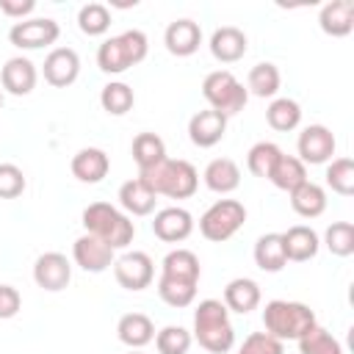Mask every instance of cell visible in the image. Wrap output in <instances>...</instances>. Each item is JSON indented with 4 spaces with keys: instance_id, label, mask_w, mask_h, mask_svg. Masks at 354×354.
<instances>
[{
    "instance_id": "44",
    "label": "cell",
    "mask_w": 354,
    "mask_h": 354,
    "mask_svg": "<svg viewBox=\"0 0 354 354\" xmlns=\"http://www.w3.org/2000/svg\"><path fill=\"white\" fill-rule=\"evenodd\" d=\"M33 8H36L33 0H0V11H3L6 17H17V19H22V17H28Z\"/></svg>"
},
{
    "instance_id": "1",
    "label": "cell",
    "mask_w": 354,
    "mask_h": 354,
    "mask_svg": "<svg viewBox=\"0 0 354 354\" xmlns=\"http://www.w3.org/2000/svg\"><path fill=\"white\" fill-rule=\"evenodd\" d=\"M138 180L155 196L163 194V196H171V199H188V196L196 194V185H199L196 169L188 160H171V158H163L160 163H155L149 169H141Z\"/></svg>"
},
{
    "instance_id": "37",
    "label": "cell",
    "mask_w": 354,
    "mask_h": 354,
    "mask_svg": "<svg viewBox=\"0 0 354 354\" xmlns=\"http://www.w3.org/2000/svg\"><path fill=\"white\" fill-rule=\"evenodd\" d=\"M77 28L86 36H102L111 28V11L102 3H86L77 11Z\"/></svg>"
},
{
    "instance_id": "17",
    "label": "cell",
    "mask_w": 354,
    "mask_h": 354,
    "mask_svg": "<svg viewBox=\"0 0 354 354\" xmlns=\"http://www.w3.org/2000/svg\"><path fill=\"white\" fill-rule=\"evenodd\" d=\"M210 55L221 64H235L246 55V33L235 25L216 28L210 36Z\"/></svg>"
},
{
    "instance_id": "20",
    "label": "cell",
    "mask_w": 354,
    "mask_h": 354,
    "mask_svg": "<svg viewBox=\"0 0 354 354\" xmlns=\"http://www.w3.org/2000/svg\"><path fill=\"white\" fill-rule=\"evenodd\" d=\"M282 246H285V257L293 260V263H304V260H313L318 254V232L313 227H304V224H296L290 227L288 232H282Z\"/></svg>"
},
{
    "instance_id": "35",
    "label": "cell",
    "mask_w": 354,
    "mask_h": 354,
    "mask_svg": "<svg viewBox=\"0 0 354 354\" xmlns=\"http://www.w3.org/2000/svg\"><path fill=\"white\" fill-rule=\"evenodd\" d=\"M279 155H282V149H279L277 144H271V141H257V144L249 149V155H246V166H249V171H252L254 177L268 180V174H271V169H274V163H277Z\"/></svg>"
},
{
    "instance_id": "31",
    "label": "cell",
    "mask_w": 354,
    "mask_h": 354,
    "mask_svg": "<svg viewBox=\"0 0 354 354\" xmlns=\"http://www.w3.org/2000/svg\"><path fill=\"white\" fill-rule=\"evenodd\" d=\"M266 122H268L274 130H279V133H290V130H296L299 122H301V108H299L296 100L279 97V100H274V102L266 108Z\"/></svg>"
},
{
    "instance_id": "36",
    "label": "cell",
    "mask_w": 354,
    "mask_h": 354,
    "mask_svg": "<svg viewBox=\"0 0 354 354\" xmlns=\"http://www.w3.org/2000/svg\"><path fill=\"white\" fill-rule=\"evenodd\" d=\"M326 185L340 196H351L354 194V160L332 158V163L326 166Z\"/></svg>"
},
{
    "instance_id": "8",
    "label": "cell",
    "mask_w": 354,
    "mask_h": 354,
    "mask_svg": "<svg viewBox=\"0 0 354 354\" xmlns=\"http://www.w3.org/2000/svg\"><path fill=\"white\" fill-rule=\"evenodd\" d=\"M61 36V28L55 19L50 17H33V19H19L11 25L8 30V41L19 50H39V47H50L55 44V39Z\"/></svg>"
},
{
    "instance_id": "24",
    "label": "cell",
    "mask_w": 354,
    "mask_h": 354,
    "mask_svg": "<svg viewBox=\"0 0 354 354\" xmlns=\"http://www.w3.org/2000/svg\"><path fill=\"white\" fill-rule=\"evenodd\" d=\"M116 335H119V340H122L124 346L141 348V346H147L149 340H155V326H152L149 315H144V313H127V315L119 318Z\"/></svg>"
},
{
    "instance_id": "15",
    "label": "cell",
    "mask_w": 354,
    "mask_h": 354,
    "mask_svg": "<svg viewBox=\"0 0 354 354\" xmlns=\"http://www.w3.org/2000/svg\"><path fill=\"white\" fill-rule=\"evenodd\" d=\"M227 133V116L207 108V111H196L188 122V136L196 147L207 149V147H216Z\"/></svg>"
},
{
    "instance_id": "28",
    "label": "cell",
    "mask_w": 354,
    "mask_h": 354,
    "mask_svg": "<svg viewBox=\"0 0 354 354\" xmlns=\"http://www.w3.org/2000/svg\"><path fill=\"white\" fill-rule=\"evenodd\" d=\"M268 180L279 191H288L290 194L293 188H299L301 183H307V169H304V163L296 155H279L277 163H274V169H271V174H268Z\"/></svg>"
},
{
    "instance_id": "2",
    "label": "cell",
    "mask_w": 354,
    "mask_h": 354,
    "mask_svg": "<svg viewBox=\"0 0 354 354\" xmlns=\"http://www.w3.org/2000/svg\"><path fill=\"white\" fill-rule=\"evenodd\" d=\"M194 337L210 354H227L235 346V329L230 324V310L218 299H205L194 310Z\"/></svg>"
},
{
    "instance_id": "26",
    "label": "cell",
    "mask_w": 354,
    "mask_h": 354,
    "mask_svg": "<svg viewBox=\"0 0 354 354\" xmlns=\"http://www.w3.org/2000/svg\"><path fill=\"white\" fill-rule=\"evenodd\" d=\"M254 263H257V268H263L268 274H277V271H282L288 266L285 246H282V232H266V235L257 238Z\"/></svg>"
},
{
    "instance_id": "32",
    "label": "cell",
    "mask_w": 354,
    "mask_h": 354,
    "mask_svg": "<svg viewBox=\"0 0 354 354\" xmlns=\"http://www.w3.org/2000/svg\"><path fill=\"white\" fill-rule=\"evenodd\" d=\"M163 158H166V144H163L160 136H155V133H138L133 138V160L138 163V171L160 163Z\"/></svg>"
},
{
    "instance_id": "18",
    "label": "cell",
    "mask_w": 354,
    "mask_h": 354,
    "mask_svg": "<svg viewBox=\"0 0 354 354\" xmlns=\"http://www.w3.org/2000/svg\"><path fill=\"white\" fill-rule=\"evenodd\" d=\"M0 83L14 97L30 94L33 86H36V66H33V61L30 58H22V55L8 58L6 66L0 69Z\"/></svg>"
},
{
    "instance_id": "11",
    "label": "cell",
    "mask_w": 354,
    "mask_h": 354,
    "mask_svg": "<svg viewBox=\"0 0 354 354\" xmlns=\"http://www.w3.org/2000/svg\"><path fill=\"white\" fill-rule=\"evenodd\" d=\"M33 279H36L39 288H44L50 293L64 290L69 285V279H72V266H69L66 254H61V252L39 254L36 263H33Z\"/></svg>"
},
{
    "instance_id": "30",
    "label": "cell",
    "mask_w": 354,
    "mask_h": 354,
    "mask_svg": "<svg viewBox=\"0 0 354 354\" xmlns=\"http://www.w3.org/2000/svg\"><path fill=\"white\" fill-rule=\"evenodd\" d=\"M279 69L271 64V61H260L249 69V77H246V91H252L254 97H274L279 91Z\"/></svg>"
},
{
    "instance_id": "33",
    "label": "cell",
    "mask_w": 354,
    "mask_h": 354,
    "mask_svg": "<svg viewBox=\"0 0 354 354\" xmlns=\"http://www.w3.org/2000/svg\"><path fill=\"white\" fill-rule=\"evenodd\" d=\"M133 102H136V94H133V88H130L127 83H122V80H111V83L102 86V91H100V105H102L111 116H124V113L133 108Z\"/></svg>"
},
{
    "instance_id": "39",
    "label": "cell",
    "mask_w": 354,
    "mask_h": 354,
    "mask_svg": "<svg viewBox=\"0 0 354 354\" xmlns=\"http://www.w3.org/2000/svg\"><path fill=\"white\" fill-rule=\"evenodd\" d=\"M191 340H194L191 332L183 329V326H174V324L163 326V329L155 335V346H158L160 354H188Z\"/></svg>"
},
{
    "instance_id": "5",
    "label": "cell",
    "mask_w": 354,
    "mask_h": 354,
    "mask_svg": "<svg viewBox=\"0 0 354 354\" xmlns=\"http://www.w3.org/2000/svg\"><path fill=\"white\" fill-rule=\"evenodd\" d=\"M83 227L88 235L105 241L111 249H124L127 243H133L136 235V224L130 221V216H124L119 207L108 202H91L83 210Z\"/></svg>"
},
{
    "instance_id": "14",
    "label": "cell",
    "mask_w": 354,
    "mask_h": 354,
    "mask_svg": "<svg viewBox=\"0 0 354 354\" xmlns=\"http://www.w3.org/2000/svg\"><path fill=\"white\" fill-rule=\"evenodd\" d=\"M152 232L166 243H180L194 232V216L185 207H163L155 213Z\"/></svg>"
},
{
    "instance_id": "9",
    "label": "cell",
    "mask_w": 354,
    "mask_h": 354,
    "mask_svg": "<svg viewBox=\"0 0 354 354\" xmlns=\"http://www.w3.org/2000/svg\"><path fill=\"white\" fill-rule=\"evenodd\" d=\"M113 277L124 290H144L155 277L152 257L147 252H124L119 260H113Z\"/></svg>"
},
{
    "instance_id": "4",
    "label": "cell",
    "mask_w": 354,
    "mask_h": 354,
    "mask_svg": "<svg viewBox=\"0 0 354 354\" xmlns=\"http://www.w3.org/2000/svg\"><path fill=\"white\" fill-rule=\"evenodd\" d=\"M147 50H149L147 33L138 30V28H133V30H124L119 36L105 39L97 47V66L105 75H122L130 66L141 64L147 58Z\"/></svg>"
},
{
    "instance_id": "22",
    "label": "cell",
    "mask_w": 354,
    "mask_h": 354,
    "mask_svg": "<svg viewBox=\"0 0 354 354\" xmlns=\"http://www.w3.org/2000/svg\"><path fill=\"white\" fill-rule=\"evenodd\" d=\"M202 180L213 194H230L241 185V169L232 158H216L205 166Z\"/></svg>"
},
{
    "instance_id": "12",
    "label": "cell",
    "mask_w": 354,
    "mask_h": 354,
    "mask_svg": "<svg viewBox=\"0 0 354 354\" xmlns=\"http://www.w3.org/2000/svg\"><path fill=\"white\" fill-rule=\"evenodd\" d=\"M113 252L116 249H111L105 241H100L97 235H88V232L80 235L72 246L75 263L88 274H102L105 268H111L113 266Z\"/></svg>"
},
{
    "instance_id": "3",
    "label": "cell",
    "mask_w": 354,
    "mask_h": 354,
    "mask_svg": "<svg viewBox=\"0 0 354 354\" xmlns=\"http://www.w3.org/2000/svg\"><path fill=\"white\" fill-rule=\"evenodd\" d=\"M263 326L271 337L277 340H299L304 337L310 329L318 326L315 313L301 304V301H285V299H274L266 304L263 310Z\"/></svg>"
},
{
    "instance_id": "40",
    "label": "cell",
    "mask_w": 354,
    "mask_h": 354,
    "mask_svg": "<svg viewBox=\"0 0 354 354\" xmlns=\"http://www.w3.org/2000/svg\"><path fill=\"white\" fill-rule=\"evenodd\" d=\"M296 343H299V354H343L340 343H337L326 329H321V326L310 329V332H307L304 337H299Z\"/></svg>"
},
{
    "instance_id": "29",
    "label": "cell",
    "mask_w": 354,
    "mask_h": 354,
    "mask_svg": "<svg viewBox=\"0 0 354 354\" xmlns=\"http://www.w3.org/2000/svg\"><path fill=\"white\" fill-rule=\"evenodd\" d=\"M160 266H163V277H174L185 282H199V274H202L199 257L191 249H171Z\"/></svg>"
},
{
    "instance_id": "23",
    "label": "cell",
    "mask_w": 354,
    "mask_h": 354,
    "mask_svg": "<svg viewBox=\"0 0 354 354\" xmlns=\"http://www.w3.org/2000/svg\"><path fill=\"white\" fill-rule=\"evenodd\" d=\"M260 304V285L254 279H246V277H238L232 282H227L224 288V307L232 310V313H252L254 307Z\"/></svg>"
},
{
    "instance_id": "46",
    "label": "cell",
    "mask_w": 354,
    "mask_h": 354,
    "mask_svg": "<svg viewBox=\"0 0 354 354\" xmlns=\"http://www.w3.org/2000/svg\"><path fill=\"white\" fill-rule=\"evenodd\" d=\"M0 105H3V91H0Z\"/></svg>"
},
{
    "instance_id": "10",
    "label": "cell",
    "mask_w": 354,
    "mask_h": 354,
    "mask_svg": "<svg viewBox=\"0 0 354 354\" xmlns=\"http://www.w3.org/2000/svg\"><path fill=\"white\" fill-rule=\"evenodd\" d=\"M299 160L301 163H313V166H318V163H329L332 160V155H335V136H332V130L329 127H324V124H310V127H304L301 133H299Z\"/></svg>"
},
{
    "instance_id": "21",
    "label": "cell",
    "mask_w": 354,
    "mask_h": 354,
    "mask_svg": "<svg viewBox=\"0 0 354 354\" xmlns=\"http://www.w3.org/2000/svg\"><path fill=\"white\" fill-rule=\"evenodd\" d=\"M108 169H111V160H108V155H105L102 149H97V147H86V149L75 152V158H72V174H75L80 183H88V185L102 183L105 174H108Z\"/></svg>"
},
{
    "instance_id": "6",
    "label": "cell",
    "mask_w": 354,
    "mask_h": 354,
    "mask_svg": "<svg viewBox=\"0 0 354 354\" xmlns=\"http://www.w3.org/2000/svg\"><path fill=\"white\" fill-rule=\"evenodd\" d=\"M202 97L210 102L213 111H218L230 119V116L243 111L249 91L243 88V83L230 69H216L202 80Z\"/></svg>"
},
{
    "instance_id": "27",
    "label": "cell",
    "mask_w": 354,
    "mask_h": 354,
    "mask_svg": "<svg viewBox=\"0 0 354 354\" xmlns=\"http://www.w3.org/2000/svg\"><path fill=\"white\" fill-rule=\"evenodd\" d=\"M155 199H158V196H155L138 177L122 183V188H119V205H122L130 216H149V213L155 210Z\"/></svg>"
},
{
    "instance_id": "38",
    "label": "cell",
    "mask_w": 354,
    "mask_h": 354,
    "mask_svg": "<svg viewBox=\"0 0 354 354\" xmlns=\"http://www.w3.org/2000/svg\"><path fill=\"white\" fill-rule=\"evenodd\" d=\"M324 243L332 254L348 257L354 252V224L351 221H332L324 232Z\"/></svg>"
},
{
    "instance_id": "16",
    "label": "cell",
    "mask_w": 354,
    "mask_h": 354,
    "mask_svg": "<svg viewBox=\"0 0 354 354\" xmlns=\"http://www.w3.org/2000/svg\"><path fill=\"white\" fill-rule=\"evenodd\" d=\"M163 41H166V50L177 58L194 55L202 44V28L194 19H174V22H169Z\"/></svg>"
},
{
    "instance_id": "7",
    "label": "cell",
    "mask_w": 354,
    "mask_h": 354,
    "mask_svg": "<svg viewBox=\"0 0 354 354\" xmlns=\"http://www.w3.org/2000/svg\"><path fill=\"white\" fill-rule=\"evenodd\" d=\"M243 221H246V207L238 199H218L202 213L199 232L213 243H224L243 227Z\"/></svg>"
},
{
    "instance_id": "42",
    "label": "cell",
    "mask_w": 354,
    "mask_h": 354,
    "mask_svg": "<svg viewBox=\"0 0 354 354\" xmlns=\"http://www.w3.org/2000/svg\"><path fill=\"white\" fill-rule=\"evenodd\" d=\"M25 191V174L14 163H0V199H14Z\"/></svg>"
},
{
    "instance_id": "43",
    "label": "cell",
    "mask_w": 354,
    "mask_h": 354,
    "mask_svg": "<svg viewBox=\"0 0 354 354\" xmlns=\"http://www.w3.org/2000/svg\"><path fill=\"white\" fill-rule=\"evenodd\" d=\"M22 307V296L14 285H0V321L14 318Z\"/></svg>"
},
{
    "instance_id": "13",
    "label": "cell",
    "mask_w": 354,
    "mask_h": 354,
    "mask_svg": "<svg viewBox=\"0 0 354 354\" xmlns=\"http://www.w3.org/2000/svg\"><path fill=\"white\" fill-rule=\"evenodd\" d=\"M80 75V58L72 47H55L44 58V80L55 88H66Z\"/></svg>"
},
{
    "instance_id": "19",
    "label": "cell",
    "mask_w": 354,
    "mask_h": 354,
    "mask_svg": "<svg viewBox=\"0 0 354 354\" xmlns=\"http://www.w3.org/2000/svg\"><path fill=\"white\" fill-rule=\"evenodd\" d=\"M318 25L326 36H348L354 28V0H329L318 14Z\"/></svg>"
},
{
    "instance_id": "45",
    "label": "cell",
    "mask_w": 354,
    "mask_h": 354,
    "mask_svg": "<svg viewBox=\"0 0 354 354\" xmlns=\"http://www.w3.org/2000/svg\"><path fill=\"white\" fill-rule=\"evenodd\" d=\"M130 354H144V351H138V348H133V351H130Z\"/></svg>"
},
{
    "instance_id": "25",
    "label": "cell",
    "mask_w": 354,
    "mask_h": 354,
    "mask_svg": "<svg viewBox=\"0 0 354 354\" xmlns=\"http://www.w3.org/2000/svg\"><path fill=\"white\" fill-rule=\"evenodd\" d=\"M290 207L301 218H318L326 210V191L318 183L307 180V183H301L299 188L290 191Z\"/></svg>"
},
{
    "instance_id": "34",
    "label": "cell",
    "mask_w": 354,
    "mask_h": 354,
    "mask_svg": "<svg viewBox=\"0 0 354 354\" xmlns=\"http://www.w3.org/2000/svg\"><path fill=\"white\" fill-rule=\"evenodd\" d=\"M158 296L169 304V307H188L196 299V282H185V279H174V277H163L158 279Z\"/></svg>"
},
{
    "instance_id": "41",
    "label": "cell",
    "mask_w": 354,
    "mask_h": 354,
    "mask_svg": "<svg viewBox=\"0 0 354 354\" xmlns=\"http://www.w3.org/2000/svg\"><path fill=\"white\" fill-rule=\"evenodd\" d=\"M238 354H285V346L282 340L271 337L268 332H252L243 346L238 348Z\"/></svg>"
}]
</instances>
